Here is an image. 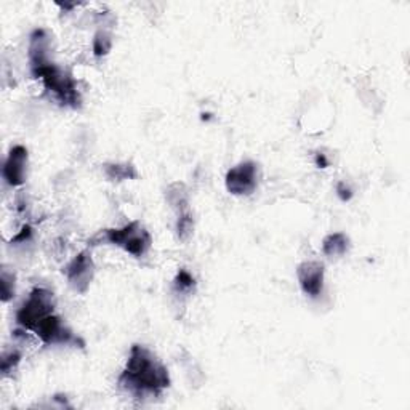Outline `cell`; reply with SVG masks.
Returning a JSON list of instances; mask_svg holds the SVG:
<instances>
[{
    "mask_svg": "<svg viewBox=\"0 0 410 410\" xmlns=\"http://www.w3.org/2000/svg\"><path fill=\"white\" fill-rule=\"evenodd\" d=\"M119 386L135 398L160 396L170 386V375L154 352L143 345H133Z\"/></svg>",
    "mask_w": 410,
    "mask_h": 410,
    "instance_id": "1",
    "label": "cell"
},
{
    "mask_svg": "<svg viewBox=\"0 0 410 410\" xmlns=\"http://www.w3.org/2000/svg\"><path fill=\"white\" fill-rule=\"evenodd\" d=\"M90 245L111 244L125 250L135 258H141L151 250L152 237L140 221H132L123 228H111L95 234L88 241Z\"/></svg>",
    "mask_w": 410,
    "mask_h": 410,
    "instance_id": "2",
    "label": "cell"
},
{
    "mask_svg": "<svg viewBox=\"0 0 410 410\" xmlns=\"http://www.w3.org/2000/svg\"><path fill=\"white\" fill-rule=\"evenodd\" d=\"M32 77L40 79L45 88L55 95V98L58 99L61 106H69L74 109L80 106V95L75 80L69 74H66L64 71H61L56 64L50 63L45 68L37 71L36 74H32Z\"/></svg>",
    "mask_w": 410,
    "mask_h": 410,
    "instance_id": "3",
    "label": "cell"
},
{
    "mask_svg": "<svg viewBox=\"0 0 410 410\" xmlns=\"http://www.w3.org/2000/svg\"><path fill=\"white\" fill-rule=\"evenodd\" d=\"M55 295L44 287H36L29 297L21 304L16 313V322L25 330L34 332V328L44 321L47 316L55 313Z\"/></svg>",
    "mask_w": 410,
    "mask_h": 410,
    "instance_id": "4",
    "label": "cell"
},
{
    "mask_svg": "<svg viewBox=\"0 0 410 410\" xmlns=\"http://www.w3.org/2000/svg\"><path fill=\"white\" fill-rule=\"evenodd\" d=\"M260 169L254 160H244L228 170L225 184L232 195H250L258 186Z\"/></svg>",
    "mask_w": 410,
    "mask_h": 410,
    "instance_id": "5",
    "label": "cell"
},
{
    "mask_svg": "<svg viewBox=\"0 0 410 410\" xmlns=\"http://www.w3.org/2000/svg\"><path fill=\"white\" fill-rule=\"evenodd\" d=\"M69 287L80 295L87 293L95 278V263L88 250L80 252L63 269Z\"/></svg>",
    "mask_w": 410,
    "mask_h": 410,
    "instance_id": "6",
    "label": "cell"
},
{
    "mask_svg": "<svg viewBox=\"0 0 410 410\" xmlns=\"http://www.w3.org/2000/svg\"><path fill=\"white\" fill-rule=\"evenodd\" d=\"M34 333L45 345H79L84 348V341L75 337L63 319L56 314H50L34 328Z\"/></svg>",
    "mask_w": 410,
    "mask_h": 410,
    "instance_id": "7",
    "label": "cell"
},
{
    "mask_svg": "<svg viewBox=\"0 0 410 410\" xmlns=\"http://www.w3.org/2000/svg\"><path fill=\"white\" fill-rule=\"evenodd\" d=\"M26 169H27V149L25 146L16 145L13 146L8 157L3 164L2 175L3 180L7 181V184L18 188L23 186L26 181Z\"/></svg>",
    "mask_w": 410,
    "mask_h": 410,
    "instance_id": "8",
    "label": "cell"
},
{
    "mask_svg": "<svg viewBox=\"0 0 410 410\" xmlns=\"http://www.w3.org/2000/svg\"><path fill=\"white\" fill-rule=\"evenodd\" d=\"M297 278L304 295L317 298L324 290V265L319 261H303L297 268Z\"/></svg>",
    "mask_w": 410,
    "mask_h": 410,
    "instance_id": "9",
    "label": "cell"
},
{
    "mask_svg": "<svg viewBox=\"0 0 410 410\" xmlns=\"http://www.w3.org/2000/svg\"><path fill=\"white\" fill-rule=\"evenodd\" d=\"M50 50V37L45 29H34L29 36V64H31V74H36L45 66H49L51 61L49 58Z\"/></svg>",
    "mask_w": 410,
    "mask_h": 410,
    "instance_id": "10",
    "label": "cell"
},
{
    "mask_svg": "<svg viewBox=\"0 0 410 410\" xmlns=\"http://www.w3.org/2000/svg\"><path fill=\"white\" fill-rule=\"evenodd\" d=\"M165 199L170 204V207L176 210V213L189 210V193L184 183L175 181V183L167 186Z\"/></svg>",
    "mask_w": 410,
    "mask_h": 410,
    "instance_id": "11",
    "label": "cell"
},
{
    "mask_svg": "<svg viewBox=\"0 0 410 410\" xmlns=\"http://www.w3.org/2000/svg\"><path fill=\"white\" fill-rule=\"evenodd\" d=\"M350 249V237L343 232H333L322 241V252L326 256H341Z\"/></svg>",
    "mask_w": 410,
    "mask_h": 410,
    "instance_id": "12",
    "label": "cell"
},
{
    "mask_svg": "<svg viewBox=\"0 0 410 410\" xmlns=\"http://www.w3.org/2000/svg\"><path fill=\"white\" fill-rule=\"evenodd\" d=\"M103 171L109 181H125V180H135L138 178V171L135 165L123 162V164H104Z\"/></svg>",
    "mask_w": 410,
    "mask_h": 410,
    "instance_id": "13",
    "label": "cell"
},
{
    "mask_svg": "<svg viewBox=\"0 0 410 410\" xmlns=\"http://www.w3.org/2000/svg\"><path fill=\"white\" fill-rule=\"evenodd\" d=\"M175 231H176V237H178L181 242H186L191 236H193V232H194V217H193V213H191V210L178 213V218H176Z\"/></svg>",
    "mask_w": 410,
    "mask_h": 410,
    "instance_id": "14",
    "label": "cell"
},
{
    "mask_svg": "<svg viewBox=\"0 0 410 410\" xmlns=\"http://www.w3.org/2000/svg\"><path fill=\"white\" fill-rule=\"evenodd\" d=\"M112 49V39L111 34L108 31L99 29L93 37V55L97 58H103L106 56Z\"/></svg>",
    "mask_w": 410,
    "mask_h": 410,
    "instance_id": "15",
    "label": "cell"
},
{
    "mask_svg": "<svg viewBox=\"0 0 410 410\" xmlns=\"http://www.w3.org/2000/svg\"><path fill=\"white\" fill-rule=\"evenodd\" d=\"M173 289L176 293H191L195 290V279L186 269H180L173 280Z\"/></svg>",
    "mask_w": 410,
    "mask_h": 410,
    "instance_id": "16",
    "label": "cell"
},
{
    "mask_svg": "<svg viewBox=\"0 0 410 410\" xmlns=\"http://www.w3.org/2000/svg\"><path fill=\"white\" fill-rule=\"evenodd\" d=\"M21 362V352L18 350L5 351L2 354V374L8 375L16 369L18 364Z\"/></svg>",
    "mask_w": 410,
    "mask_h": 410,
    "instance_id": "17",
    "label": "cell"
},
{
    "mask_svg": "<svg viewBox=\"0 0 410 410\" xmlns=\"http://www.w3.org/2000/svg\"><path fill=\"white\" fill-rule=\"evenodd\" d=\"M13 297H15V274L2 269V302H10Z\"/></svg>",
    "mask_w": 410,
    "mask_h": 410,
    "instance_id": "18",
    "label": "cell"
},
{
    "mask_svg": "<svg viewBox=\"0 0 410 410\" xmlns=\"http://www.w3.org/2000/svg\"><path fill=\"white\" fill-rule=\"evenodd\" d=\"M32 239V228L29 225H25L21 231L12 239V244H26L27 241Z\"/></svg>",
    "mask_w": 410,
    "mask_h": 410,
    "instance_id": "19",
    "label": "cell"
},
{
    "mask_svg": "<svg viewBox=\"0 0 410 410\" xmlns=\"http://www.w3.org/2000/svg\"><path fill=\"white\" fill-rule=\"evenodd\" d=\"M337 194H338V197H340V200H343V202H348V200L352 199V191L348 188L343 181H340V183L337 184Z\"/></svg>",
    "mask_w": 410,
    "mask_h": 410,
    "instance_id": "20",
    "label": "cell"
},
{
    "mask_svg": "<svg viewBox=\"0 0 410 410\" xmlns=\"http://www.w3.org/2000/svg\"><path fill=\"white\" fill-rule=\"evenodd\" d=\"M316 165L319 167V169H327L328 167L327 157L324 154H316Z\"/></svg>",
    "mask_w": 410,
    "mask_h": 410,
    "instance_id": "21",
    "label": "cell"
}]
</instances>
